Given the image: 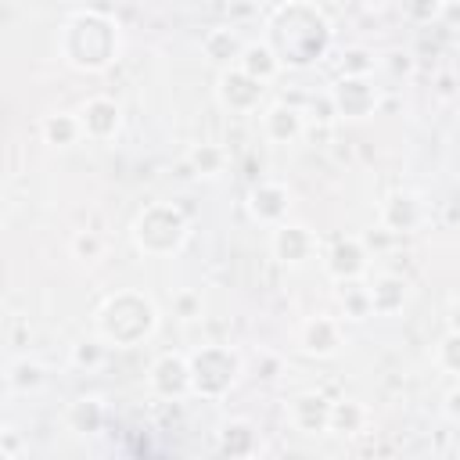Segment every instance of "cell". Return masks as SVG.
<instances>
[{"label": "cell", "mask_w": 460, "mask_h": 460, "mask_svg": "<svg viewBox=\"0 0 460 460\" xmlns=\"http://www.w3.org/2000/svg\"><path fill=\"white\" fill-rule=\"evenodd\" d=\"M295 341L313 359H334L345 349V323L338 316H323V313L305 316L295 331Z\"/></svg>", "instance_id": "7c38bea8"}, {"label": "cell", "mask_w": 460, "mask_h": 460, "mask_svg": "<svg viewBox=\"0 0 460 460\" xmlns=\"http://www.w3.org/2000/svg\"><path fill=\"white\" fill-rule=\"evenodd\" d=\"M334 115L345 122H363L381 108V86L374 83V75H338L327 90Z\"/></svg>", "instance_id": "8992f818"}, {"label": "cell", "mask_w": 460, "mask_h": 460, "mask_svg": "<svg viewBox=\"0 0 460 460\" xmlns=\"http://www.w3.org/2000/svg\"><path fill=\"white\" fill-rule=\"evenodd\" d=\"M241 72H248L252 79H259L262 86H270L280 72H284V65H280V58L273 54V47L266 43V40H255V43H248V50H244V58H241V65H237Z\"/></svg>", "instance_id": "7402d4cb"}, {"label": "cell", "mask_w": 460, "mask_h": 460, "mask_svg": "<svg viewBox=\"0 0 460 460\" xmlns=\"http://www.w3.org/2000/svg\"><path fill=\"white\" fill-rule=\"evenodd\" d=\"M190 359V385L201 399H223L244 374V356L234 345H201L187 352Z\"/></svg>", "instance_id": "5b68a950"}, {"label": "cell", "mask_w": 460, "mask_h": 460, "mask_svg": "<svg viewBox=\"0 0 460 460\" xmlns=\"http://www.w3.org/2000/svg\"><path fill=\"white\" fill-rule=\"evenodd\" d=\"M331 40H334L331 18L323 14V7L309 0H288L266 14V43L273 47L284 68H309L323 61Z\"/></svg>", "instance_id": "6da1fadb"}, {"label": "cell", "mask_w": 460, "mask_h": 460, "mask_svg": "<svg viewBox=\"0 0 460 460\" xmlns=\"http://www.w3.org/2000/svg\"><path fill=\"white\" fill-rule=\"evenodd\" d=\"M79 122H83V137L93 144H108L122 133V104L115 97H86L79 104Z\"/></svg>", "instance_id": "9a60e30c"}, {"label": "cell", "mask_w": 460, "mask_h": 460, "mask_svg": "<svg viewBox=\"0 0 460 460\" xmlns=\"http://www.w3.org/2000/svg\"><path fill=\"white\" fill-rule=\"evenodd\" d=\"M367 424H370V410L359 399H352V395L334 399V406H331V435L352 438V435L367 431Z\"/></svg>", "instance_id": "44dd1931"}, {"label": "cell", "mask_w": 460, "mask_h": 460, "mask_svg": "<svg viewBox=\"0 0 460 460\" xmlns=\"http://www.w3.org/2000/svg\"><path fill=\"white\" fill-rule=\"evenodd\" d=\"M248 216L255 219V223H262V226H280V223H288V208H291V190H288V183H280V180H259L252 190H248Z\"/></svg>", "instance_id": "2e32d148"}, {"label": "cell", "mask_w": 460, "mask_h": 460, "mask_svg": "<svg viewBox=\"0 0 460 460\" xmlns=\"http://www.w3.org/2000/svg\"><path fill=\"white\" fill-rule=\"evenodd\" d=\"M133 248L147 259H169L176 255L190 237V219L172 201H151L144 205L129 223Z\"/></svg>", "instance_id": "277c9868"}, {"label": "cell", "mask_w": 460, "mask_h": 460, "mask_svg": "<svg viewBox=\"0 0 460 460\" xmlns=\"http://www.w3.org/2000/svg\"><path fill=\"white\" fill-rule=\"evenodd\" d=\"M446 323H449L446 331H456V334H460V291H456V295L449 298V305H446Z\"/></svg>", "instance_id": "e575fe53"}, {"label": "cell", "mask_w": 460, "mask_h": 460, "mask_svg": "<svg viewBox=\"0 0 460 460\" xmlns=\"http://www.w3.org/2000/svg\"><path fill=\"white\" fill-rule=\"evenodd\" d=\"M216 104L230 115H259L266 108V86L241 68L216 75Z\"/></svg>", "instance_id": "9c48e42d"}, {"label": "cell", "mask_w": 460, "mask_h": 460, "mask_svg": "<svg viewBox=\"0 0 460 460\" xmlns=\"http://www.w3.org/2000/svg\"><path fill=\"white\" fill-rule=\"evenodd\" d=\"M331 406H334L331 395L305 388V392H295L288 399L284 417L298 435H331Z\"/></svg>", "instance_id": "4fadbf2b"}, {"label": "cell", "mask_w": 460, "mask_h": 460, "mask_svg": "<svg viewBox=\"0 0 460 460\" xmlns=\"http://www.w3.org/2000/svg\"><path fill=\"white\" fill-rule=\"evenodd\" d=\"M68 252H72V259H75V262L93 266V262H101V259H104V237H101L97 230H75V234H72V241H68Z\"/></svg>", "instance_id": "83f0119b"}, {"label": "cell", "mask_w": 460, "mask_h": 460, "mask_svg": "<svg viewBox=\"0 0 460 460\" xmlns=\"http://www.w3.org/2000/svg\"><path fill=\"white\" fill-rule=\"evenodd\" d=\"M65 424H68V431H75V435H93V431H101V424H104V402H101L97 395H79V399H72L68 410H65Z\"/></svg>", "instance_id": "603a6c76"}, {"label": "cell", "mask_w": 460, "mask_h": 460, "mask_svg": "<svg viewBox=\"0 0 460 460\" xmlns=\"http://www.w3.org/2000/svg\"><path fill=\"white\" fill-rule=\"evenodd\" d=\"M43 381H47L43 363H36V359H29V356H18V359H11V363H7L4 385H7V392H11V395H29V392H36Z\"/></svg>", "instance_id": "cb8c5ba5"}, {"label": "cell", "mask_w": 460, "mask_h": 460, "mask_svg": "<svg viewBox=\"0 0 460 460\" xmlns=\"http://www.w3.org/2000/svg\"><path fill=\"white\" fill-rule=\"evenodd\" d=\"M377 68H388L392 75H410L413 72V54L410 50H388V54H381L377 58Z\"/></svg>", "instance_id": "1f68e13d"}, {"label": "cell", "mask_w": 460, "mask_h": 460, "mask_svg": "<svg viewBox=\"0 0 460 460\" xmlns=\"http://www.w3.org/2000/svg\"><path fill=\"white\" fill-rule=\"evenodd\" d=\"M377 58L367 47H345L341 54V75H374Z\"/></svg>", "instance_id": "f546056e"}, {"label": "cell", "mask_w": 460, "mask_h": 460, "mask_svg": "<svg viewBox=\"0 0 460 460\" xmlns=\"http://www.w3.org/2000/svg\"><path fill=\"white\" fill-rule=\"evenodd\" d=\"M370 291V309L374 316H395L406 302H410V280L399 273H377L367 280Z\"/></svg>", "instance_id": "ac0fdd59"}, {"label": "cell", "mask_w": 460, "mask_h": 460, "mask_svg": "<svg viewBox=\"0 0 460 460\" xmlns=\"http://www.w3.org/2000/svg\"><path fill=\"white\" fill-rule=\"evenodd\" d=\"M172 313L180 316V320H198L201 316V291H176L172 295Z\"/></svg>", "instance_id": "4dcf8cb0"}, {"label": "cell", "mask_w": 460, "mask_h": 460, "mask_svg": "<svg viewBox=\"0 0 460 460\" xmlns=\"http://www.w3.org/2000/svg\"><path fill=\"white\" fill-rule=\"evenodd\" d=\"M108 352H111V345H108L101 334H86V338H79V341L72 345L68 359H72V367H79V370H86V374H90V370L104 367Z\"/></svg>", "instance_id": "4316f807"}, {"label": "cell", "mask_w": 460, "mask_h": 460, "mask_svg": "<svg viewBox=\"0 0 460 460\" xmlns=\"http://www.w3.org/2000/svg\"><path fill=\"white\" fill-rule=\"evenodd\" d=\"M187 169L201 180H216L226 172V151L219 144H194L187 151Z\"/></svg>", "instance_id": "484cf974"}, {"label": "cell", "mask_w": 460, "mask_h": 460, "mask_svg": "<svg viewBox=\"0 0 460 460\" xmlns=\"http://www.w3.org/2000/svg\"><path fill=\"white\" fill-rule=\"evenodd\" d=\"M244 50H248V40H244L234 25H216V29H208L205 40H201V54H205V61H208L216 72L237 68L241 58H244Z\"/></svg>", "instance_id": "e0dca14e"}, {"label": "cell", "mask_w": 460, "mask_h": 460, "mask_svg": "<svg viewBox=\"0 0 460 460\" xmlns=\"http://www.w3.org/2000/svg\"><path fill=\"white\" fill-rule=\"evenodd\" d=\"M334 302L341 309V323L345 320H367L374 316L370 309V291H367V280H352V284H334Z\"/></svg>", "instance_id": "d4e9b609"}, {"label": "cell", "mask_w": 460, "mask_h": 460, "mask_svg": "<svg viewBox=\"0 0 460 460\" xmlns=\"http://www.w3.org/2000/svg\"><path fill=\"white\" fill-rule=\"evenodd\" d=\"M270 255L288 270H302L320 255V237L313 226L288 219L270 230Z\"/></svg>", "instance_id": "52a82bcc"}, {"label": "cell", "mask_w": 460, "mask_h": 460, "mask_svg": "<svg viewBox=\"0 0 460 460\" xmlns=\"http://www.w3.org/2000/svg\"><path fill=\"white\" fill-rule=\"evenodd\" d=\"M442 413H446V420L460 424V381L442 395Z\"/></svg>", "instance_id": "d6a6232c"}, {"label": "cell", "mask_w": 460, "mask_h": 460, "mask_svg": "<svg viewBox=\"0 0 460 460\" xmlns=\"http://www.w3.org/2000/svg\"><path fill=\"white\" fill-rule=\"evenodd\" d=\"M158 320H162V313L147 291L119 288L97 305L93 334H101L111 349H133V345H144L147 338H155Z\"/></svg>", "instance_id": "3957f363"}, {"label": "cell", "mask_w": 460, "mask_h": 460, "mask_svg": "<svg viewBox=\"0 0 460 460\" xmlns=\"http://www.w3.org/2000/svg\"><path fill=\"white\" fill-rule=\"evenodd\" d=\"M431 359H435V367H438L442 374H449V377L460 381V334H456V331H446V334L435 341Z\"/></svg>", "instance_id": "f1b7e54d"}, {"label": "cell", "mask_w": 460, "mask_h": 460, "mask_svg": "<svg viewBox=\"0 0 460 460\" xmlns=\"http://www.w3.org/2000/svg\"><path fill=\"white\" fill-rule=\"evenodd\" d=\"M323 262V273L334 280V284H352V280H367L370 273V248L363 237H334L327 244V252L320 255Z\"/></svg>", "instance_id": "ba28073f"}, {"label": "cell", "mask_w": 460, "mask_h": 460, "mask_svg": "<svg viewBox=\"0 0 460 460\" xmlns=\"http://www.w3.org/2000/svg\"><path fill=\"white\" fill-rule=\"evenodd\" d=\"M119 50H122V32L108 11L79 7L58 29V58L75 72H86V75L108 72Z\"/></svg>", "instance_id": "7a4b0ae2"}, {"label": "cell", "mask_w": 460, "mask_h": 460, "mask_svg": "<svg viewBox=\"0 0 460 460\" xmlns=\"http://www.w3.org/2000/svg\"><path fill=\"white\" fill-rule=\"evenodd\" d=\"M147 388L158 395V399H187L194 395V385H190V359L187 352H158L147 367Z\"/></svg>", "instance_id": "30bf717a"}, {"label": "cell", "mask_w": 460, "mask_h": 460, "mask_svg": "<svg viewBox=\"0 0 460 460\" xmlns=\"http://www.w3.org/2000/svg\"><path fill=\"white\" fill-rule=\"evenodd\" d=\"M259 129H262V137L270 144H280L284 147V144H298L305 137L309 122H305V111L298 104H291V101H270L259 111Z\"/></svg>", "instance_id": "5bb4252c"}, {"label": "cell", "mask_w": 460, "mask_h": 460, "mask_svg": "<svg viewBox=\"0 0 460 460\" xmlns=\"http://www.w3.org/2000/svg\"><path fill=\"white\" fill-rule=\"evenodd\" d=\"M216 442H219V453H223L226 460H252V456L259 453V431H255V424L244 420V417L226 420V424L219 428Z\"/></svg>", "instance_id": "d6986e66"}, {"label": "cell", "mask_w": 460, "mask_h": 460, "mask_svg": "<svg viewBox=\"0 0 460 460\" xmlns=\"http://www.w3.org/2000/svg\"><path fill=\"white\" fill-rule=\"evenodd\" d=\"M22 453V435L14 428H4V460H18Z\"/></svg>", "instance_id": "836d02e7"}, {"label": "cell", "mask_w": 460, "mask_h": 460, "mask_svg": "<svg viewBox=\"0 0 460 460\" xmlns=\"http://www.w3.org/2000/svg\"><path fill=\"white\" fill-rule=\"evenodd\" d=\"M424 219H428V205H424V198L417 190H392L377 205V226L388 230L392 237L420 230Z\"/></svg>", "instance_id": "8fae6325"}, {"label": "cell", "mask_w": 460, "mask_h": 460, "mask_svg": "<svg viewBox=\"0 0 460 460\" xmlns=\"http://www.w3.org/2000/svg\"><path fill=\"white\" fill-rule=\"evenodd\" d=\"M40 137L50 144V147H75L79 140H86L83 137V122H79V111H50V115H43V122H40Z\"/></svg>", "instance_id": "ffe728a7"}]
</instances>
